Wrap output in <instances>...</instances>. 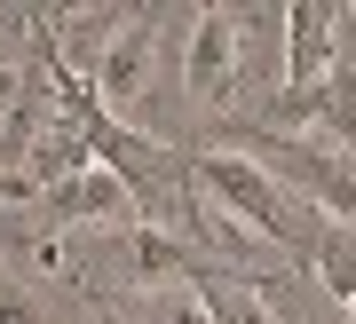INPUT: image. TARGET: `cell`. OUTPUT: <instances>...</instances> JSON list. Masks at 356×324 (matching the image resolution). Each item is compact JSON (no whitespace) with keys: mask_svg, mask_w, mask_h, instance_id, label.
<instances>
[{"mask_svg":"<svg viewBox=\"0 0 356 324\" xmlns=\"http://www.w3.org/2000/svg\"><path fill=\"white\" fill-rule=\"evenodd\" d=\"M206 150H238L245 166H261V175L285 190V198H301L309 213L356 229V159L348 150H332L317 135H269L254 119H206Z\"/></svg>","mask_w":356,"mask_h":324,"instance_id":"6da1fadb","label":"cell"},{"mask_svg":"<svg viewBox=\"0 0 356 324\" xmlns=\"http://www.w3.org/2000/svg\"><path fill=\"white\" fill-rule=\"evenodd\" d=\"M79 143H88V166H103V175L127 190L135 222L182 237V222H191V206H198V190H191V150L143 135V127H127V119H88ZM182 245H191V237H182Z\"/></svg>","mask_w":356,"mask_h":324,"instance_id":"7a4b0ae2","label":"cell"},{"mask_svg":"<svg viewBox=\"0 0 356 324\" xmlns=\"http://www.w3.org/2000/svg\"><path fill=\"white\" fill-rule=\"evenodd\" d=\"M191 190L214 213H229L238 229H254L269 253H293V261H309L325 237V213H309L301 198H285L277 182L261 175V166H245L238 150H191Z\"/></svg>","mask_w":356,"mask_h":324,"instance_id":"3957f363","label":"cell"},{"mask_svg":"<svg viewBox=\"0 0 356 324\" xmlns=\"http://www.w3.org/2000/svg\"><path fill=\"white\" fill-rule=\"evenodd\" d=\"M182 95L198 111H229L245 95V40L238 8H198L191 16V48H182Z\"/></svg>","mask_w":356,"mask_h":324,"instance_id":"277c9868","label":"cell"},{"mask_svg":"<svg viewBox=\"0 0 356 324\" xmlns=\"http://www.w3.org/2000/svg\"><path fill=\"white\" fill-rule=\"evenodd\" d=\"M151 79H159V8H135L127 24H119V40L103 48L88 88L103 103V119H111V111H135V103L151 95Z\"/></svg>","mask_w":356,"mask_h":324,"instance_id":"5b68a950","label":"cell"},{"mask_svg":"<svg viewBox=\"0 0 356 324\" xmlns=\"http://www.w3.org/2000/svg\"><path fill=\"white\" fill-rule=\"evenodd\" d=\"M40 222H48V237L56 229H79V222H103V229H127L135 222V206H127V190H119L111 175H103V166H88V175H72V182H56V190H40Z\"/></svg>","mask_w":356,"mask_h":324,"instance_id":"8992f818","label":"cell"},{"mask_svg":"<svg viewBox=\"0 0 356 324\" xmlns=\"http://www.w3.org/2000/svg\"><path fill=\"white\" fill-rule=\"evenodd\" d=\"M127 269H135V293L151 285H191V277L206 269L191 245H182L175 229H151V222H127Z\"/></svg>","mask_w":356,"mask_h":324,"instance_id":"52a82bcc","label":"cell"},{"mask_svg":"<svg viewBox=\"0 0 356 324\" xmlns=\"http://www.w3.org/2000/svg\"><path fill=\"white\" fill-rule=\"evenodd\" d=\"M198 309L206 324H277V309L261 300V277H229V269H198Z\"/></svg>","mask_w":356,"mask_h":324,"instance_id":"ba28073f","label":"cell"},{"mask_svg":"<svg viewBox=\"0 0 356 324\" xmlns=\"http://www.w3.org/2000/svg\"><path fill=\"white\" fill-rule=\"evenodd\" d=\"M111 324H206L198 309V285H151V293H119L111 300Z\"/></svg>","mask_w":356,"mask_h":324,"instance_id":"9c48e42d","label":"cell"},{"mask_svg":"<svg viewBox=\"0 0 356 324\" xmlns=\"http://www.w3.org/2000/svg\"><path fill=\"white\" fill-rule=\"evenodd\" d=\"M309 269H317V285H325L332 300H356V229H348V222H325Z\"/></svg>","mask_w":356,"mask_h":324,"instance_id":"30bf717a","label":"cell"},{"mask_svg":"<svg viewBox=\"0 0 356 324\" xmlns=\"http://www.w3.org/2000/svg\"><path fill=\"white\" fill-rule=\"evenodd\" d=\"M0 324H48V309L32 300V285H16V277H0Z\"/></svg>","mask_w":356,"mask_h":324,"instance_id":"8fae6325","label":"cell"},{"mask_svg":"<svg viewBox=\"0 0 356 324\" xmlns=\"http://www.w3.org/2000/svg\"><path fill=\"white\" fill-rule=\"evenodd\" d=\"M0 245H16L40 277H64V237H0Z\"/></svg>","mask_w":356,"mask_h":324,"instance_id":"7c38bea8","label":"cell"},{"mask_svg":"<svg viewBox=\"0 0 356 324\" xmlns=\"http://www.w3.org/2000/svg\"><path fill=\"white\" fill-rule=\"evenodd\" d=\"M16 95V72H8V63H0V103H8Z\"/></svg>","mask_w":356,"mask_h":324,"instance_id":"4fadbf2b","label":"cell"}]
</instances>
